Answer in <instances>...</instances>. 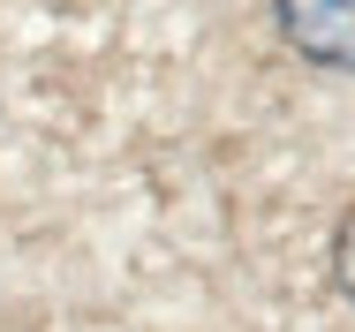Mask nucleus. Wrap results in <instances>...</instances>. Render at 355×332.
Segmentation results:
<instances>
[{
	"mask_svg": "<svg viewBox=\"0 0 355 332\" xmlns=\"http://www.w3.org/2000/svg\"><path fill=\"white\" fill-rule=\"evenodd\" d=\"M287 38L325 68H355V0H280Z\"/></svg>",
	"mask_w": 355,
	"mask_h": 332,
	"instance_id": "obj_1",
	"label": "nucleus"
},
{
	"mask_svg": "<svg viewBox=\"0 0 355 332\" xmlns=\"http://www.w3.org/2000/svg\"><path fill=\"white\" fill-rule=\"evenodd\" d=\"M333 272H340V287H348V302H355V211L340 219V242H333Z\"/></svg>",
	"mask_w": 355,
	"mask_h": 332,
	"instance_id": "obj_2",
	"label": "nucleus"
}]
</instances>
